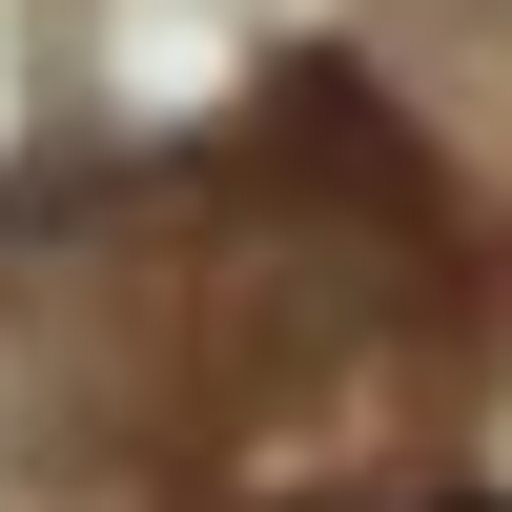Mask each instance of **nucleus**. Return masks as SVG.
<instances>
[]
</instances>
